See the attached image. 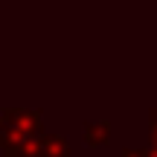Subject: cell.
Wrapping results in <instances>:
<instances>
[{"label": "cell", "mask_w": 157, "mask_h": 157, "mask_svg": "<svg viewBox=\"0 0 157 157\" xmlns=\"http://www.w3.org/2000/svg\"><path fill=\"white\" fill-rule=\"evenodd\" d=\"M122 157H157V151H154V154H148V151H128V148H125Z\"/></svg>", "instance_id": "obj_1"}]
</instances>
